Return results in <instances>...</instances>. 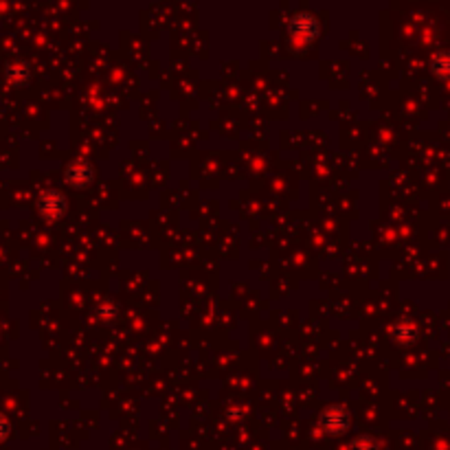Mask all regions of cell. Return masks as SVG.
<instances>
[{"mask_svg":"<svg viewBox=\"0 0 450 450\" xmlns=\"http://www.w3.org/2000/svg\"><path fill=\"white\" fill-rule=\"evenodd\" d=\"M60 202H62V200L57 198L55 194H47L45 200H42L40 205H42V209H45L47 213H55V209H57V205H60Z\"/></svg>","mask_w":450,"mask_h":450,"instance_id":"cell-1","label":"cell"},{"mask_svg":"<svg viewBox=\"0 0 450 450\" xmlns=\"http://www.w3.org/2000/svg\"><path fill=\"white\" fill-rule=\"evenodd\" d=\"M5 430H7V422H5L3 417H0V437H3V435H5Z\"/></svg>","mask_w":450,"mask_h":450,"instance_id":"cell-2","label":"cell"}]
</instances>
